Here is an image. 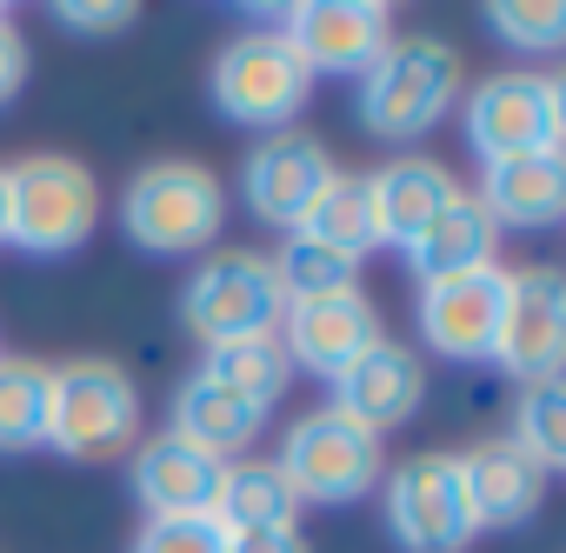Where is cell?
Instances as JSON below:
<instances>
[{
	"instance_id": "obj_1",
	"label": "cell",
	"mask_w": 566,
	"mask_h": 553,
	"mask_svg": "<svg viewBox=\"0 0 566 553\" xmlns=\"http://www.w3.org/2000/svg\"><path fill=\"white\" fill-rule=\"evenodd\" d=\"M467 94L460 48L440 34H394L374 67L354 81V121L380 147H413L427 140Z\"/></svg>"
},
{
	"instance_id": "obj_2",
	"label": "cell",
	"mask_w": 566,
	"mask_h": 553,
	"mask_svg": "<svg viewBox=\"0 0 566 553\" xmlns=\"http://www.w3.org/2000/svg\"><path fill=\"white\" fill-rule=\"evenodd\" d=\"M120 233L154 260H200L227 233V187L207 160H147L120 187Z\"/></svg>"
},
{
	"instance_id": "obj_3",
	"label": "cell",
	"mask_w": 566,
	"mask_h": 553,
	"mask_svg": "<svg viewBox=\"0 0 566 553\" xmlns=\"http://www.w3.org/2000/svg\"><path fill=\"white\" fill-rule=\"evenodd\" d=\"M140 440V387L120 361L81 354L48 367V447L67 460H120Z\"/></svg>"
},
{
	"instance_id": "obj_4",
	"label": "cell",
	"mask_w": 566,
	"mask_h": 553,
	"mask_svg": "<svg viewBox=\"0 0 566 553\" xmlns=\"http://www.w3.org/2000/svg\"><path fill=\"white\" fill-rule=\"evenodd\" d=\"M287 321L280 273L260 247H213L193 260L180 288V327L200 347H233V341H266Z\"/></svg>"
},
{
	"instance_id": "obj_5",
	"label": "cell",
	"mask_w": 566,
	"mask_h": 553,
	"mask_svg": "<svg viewBox=\"0 0 566 553\" xmlns=\"http://www.w3.org/2000/svg\"><path fill=\"white\" fill-rule=\"evenodd\" d=\"M207 94H213V114L247 127V134H280L294 127L314 101V74L301 67V54L280 41L273 28H247L233 34L213 67H207Z\"/></svg>"
},
{
	"instance_id": "obj_6",
	"label": "cell",
	"mask_w": 566,
	"mask_h": 553,
	"mask_svg": "<svg viewBox=\"0 0 566 553\" xmlns=\"http://www.w3.org/2000/svg\"><path fill=\"white\" fill-rule=\"evenodd\" d=\"M460 127L480 167L520 160V154H559L566 140V87L546 67H506L460 94Z\"/></svg>"
},
{
	"instance_id": "obj_7",
	"label": "cell",
	"mask_w": 566,
	"mask_h": 553,
	"mask_svg": "<svg viewBox=\"0 0 566 553\" xmlns=\"http://www.w3.org/2000/svg\"><path fill=\"white\" fill-rule=\"evenodd\" d=\"M380 520L400 553H467L480 540V520H473V500L460 480V453L427 447V453H407L400 467H387Z\"/></svg>"
},
{
	"instance_id": "obj_8",
	"label": "cell",
	"mask_w": 566,
	"mask_h": 553,
	"mask_svg": "<svg viewBox=\"0 0 566 553\" xmlns=\"http://www.w3.org/2000/svg\"><path fill=\"white\" fill-rule=\"evenodd\" d=\"M101 220V180L74 154H28L8 167V240L21 253H74Z\"/></svg>"
},
{
	"instance_id": "obj_9",
	"label": "cell",
	"mask_w": 566,
	"mask_h": 553,
	"mask_svg": "<svg viewBox=\"0 0 566 553\" xmlns=\"http://www.w3.org/2000/svg\"><path fill=\"white\" fill-rule=\"evenodd\" d=\"M273 467L287 473V487H294L301 507H347V500H360V493L380 487L387 447L360 420H347L334 407H314V414H301L287 434H280Z\"/></svg>"
},
{
	"instance_id": "obj_10",
	"label": "cell",
	"mask_w": 566,
	"mask_h": 553,
	"mask_svg": "<svg viewBox=\"0 0 566 553\" xmlns=\"http://www.w3.org/2000/svg\"><path fill=\"white\" fill-rule=\"evenodd\" d=\"M340 160L321 134H301V127H280V134H260L240 160V200L260 227L273 233H294L307 227V213L321 207V194L334 187Z\"/></svg>"
},
{
	"instance_id": "obj_11",
	"label": "cell",
	"mask_w": 566,
	"mask_h": 553,
	"mask_svg": "<svg viewBox=\"0 0 566 553\" xmlns=\"http://www.w3.org/2000/svg\"><path fill=\"white\" fill-rule=\"evenodd\" d=\"M493 361L526 387L553 380L566 361V273L533 260L506 267V294H500V327H493Z\"/></svg>"
},
{
	"instance_id": "obj_12",
	"label": "cell",
	"mask_w": 566,
	"mask_h": 553,
	"mask_svg": "<svg viewBox=\"0 0 566 553\" xmlns=\"http://www.w3.org/2000/svg\"><path fill=\"white\" fill-rule=\"evenodd\" d=\"M273 34L301 54L307 74L360 81L374 67V54L394 41V8L387 0H301V8L280 14Z\"/></svg>"
},
{
	"instance_id": "obj_13",
	"label": "cell",
	"mask_w": 566,
	"mask_h": 553,
	"mask_svg": "<svg viewBox=\"0 0 566 553\" xmlns=\"http://www.w3.org/2000/svg\"><path fill=\"white\" fill-rule=\"evenodd\" d=\"M500 294H506V267H480V273H453V281H427L413 301V327L420 347H433L440 361H493V327H500Z\"/></svg>"
},
{
	"instance_id": "obj_14",
	"label": "cell",
	"mask_w": 566,
	"mask_h": 553,
	"mask_svg": "<svg viewBox=\"0 0 566 553\" xmlns=\"http://www.w3.org/2000/svg\"><path fill=\"white\" fill-rule=\"evenodd\" d=\"M380 341V307L354 288V294H327V301H301L280 321V347H287L294 374H314V380H340L367 347Z\"/></svg>"
},
{
	"instance_id": "obj_15",
	"label": "cell",
	"mask_w": 566,
	"mask_h": 553,
	"mask_svg": "<svg viewBox=\"0 0 566 553\" xmlns=\"http://www.w3.org/2000/svg\"><path fill=\"white\" fill-rule=\"evenodd\" d=\"M420 400H427V361L407 347V341H374L340 380H334V414H347V420H360L367 434H394V427H407L413 414H420Z\"/></svg>"
},
{
	"instance_id": "obj_16",
	"label": "cell",
	"mask_w": 566,
	"mask_h": 553,
	"mask_svg": "<svg viewBox=\"0 0 566 553\" xmlns=\"http://www.w3.org/2000/svg\"><path fill=\"white\" fill-rule=\"evenodd\" d=\"M220 467H227V460H213V453L187 447L180 434L134 440V453H127V487H134V500H140V520H187V513H213Z\"/></svg>"
},
{
	"instance_id": "obj_17",
	"label": "cell",
	"mask_w": 566,
	"mask_h": 553,
	"mask_svg": "<svg viewBox=\"0 0 566 553\" xmlns=\"http://www.w3.org/2000/svg\"><path fill=\"white\" fill-rule=\"evenodd\" d=\"M473 200L486 207V220L506 233H553L566 220V154H520V160H493L480 167Z\"/></svg>"
},
{
	"instance_id": "obj_18",
	"label": "cell",
	"mask_w": 566,
	"mask_h": 553,
	"mask_svg": "<svg viewBox=\"0 0 566 553\" xmlns=\"http://www.w3.org/2000/svg\"><path fill=\"white\" fill-rule=\"evenodd\" d=\"M460 480H467V500H473L480 533H513V526H526L546 507V473L506 434L500 440H473L460 453Z\"/></svg>"
},
{
	"instance_id": "obj_19",
	"label": "cell",
	"mask_w": 566,
	"mask_h": 553,
	"mask_svg": "<svg viewBox=\"0 0 566 553\" xmlns=\"http://www.w3.org/2000/svg\"><path fill=\"white\" fill-rule=\"evenodd\" d=\"M460 194V180H453V167L447 160H433V154H394L387 167H374L367 174V200H374V233H380V247H413L420 240V227L447 207Z\"/></svg>"
},
{
	"instance_id": "obj_20",
	"label": "cell",
	"mask_w": 566,
	"mask_h": 553,
	"mask_svg": "<svg viewBox=\"0 0 566 553\" xmlns=\"http://www.w3.org/2000/svg\"><path fill=\"white\" fill-rule=\"evenodd\" d=\"M407 267H413V281H453V273H480V267H500V227L486 220V207L460 187L427 227L420 240L407 247Z\"/></svg>"
},
{
	"instance_id": "obj_21",
	"label": "cell",
	"mask_w": 566,
	"mask_h": 553,
	"mask_svg": "<svg viewBox=\"0 0 566 553\" xmlns=\"http://www.w3.org/2000/svg\"><path fill=\"white\" fill-rule=\"evenodd\" d=\"M260 427H266L260 407L220 394V387L200 380V374H187V380L174 387V420H167V434H180L187 447H200V453H213V460H240V453L260 440Z\"/></svg>"
},
{
	"instance_id": "obj_22",
	"label": "cell",
	"mask_w": 566,
	"mask_h": 553,
	"mask_svg": "<svg viewBox=\"0 0 566 553\" xmlns=\"http://www.w3.org/2000/svg\"><path fill=\"white\" fill-rule=\"evenodd\" d=\"M213 520L227 533H253V526H301V500L287 487V473L273 467V453H240L220 467L213 487Z\"/></svg>"
},
{
	"instance_id": "obj_23",
	"label": "cell",
	"mask_w": 566,
	"mask_h": 553,
	"mask_svg": "<svg viewBox=\"0 0 566 553\" xmlns=\"http://www.w3.org/2000/svg\"><path fill=\"white\" fill-rule=\"evenodd\" d=\"M193 374L213 380L220 394L260 407V414H273V400L294 387V361H287V347H280V334H266V341H233V347H207V361H200Z\"/></svg>"
},
{
	"instance_id": "obj_24",
	"label": "cell",
	"mask_w": 566,
	"mask_h": 553,
	"mask_svg": "<svg viewBox=\"0 0 566 553\" xmlns=\"http://www.w3.org/2000/svg\"><path fill=\"white\" fill-rule=\"evenodd\" d=\"M273 273H280V294H287V307L301 301H327V294H354L360 288V260L334 253L327 240H314L307 227H294L287 240H280V253H266Z\"/></svg>"
},
{
	"instance_id": "obj_25",
	"label": "cell",
	"mask_w": 566,
	"mask_h": 553,
	"mask_svg": "<svg viewBox=\"0 0 566 553\" xmlns=\"http://www.w3.org/2000/svg\"><path fill=\"white\" fill-rule=\"evenodd\" d=\"M48 447V361L0 354V453Z\"/></svg>"
},
{
	"instance_id": "obj_26",
	"label": "cell",
	"mask_w": 566,
	"mask_h": 553,
	"mask_svg": "<svg viewBox=\"0 0 566 553\" xmlns=\"http://www.w3.org/2000/svg\"><path fill=\"white\" fill-rule=\"evenodd\" d=\"M546 480L566 467V380H526L513 400V434H506Z\"/></svg>"
},
{
	"instance_id": "obj_27",
	"label": "cell",
	"mask_w": 566,
	"mask_h": 553,
	"mask_svg": "<svg viewBox=\"0 0 566 553\" xmlns=\"http://www.w3.org/2000/svg\"><path fill=\"white\" fill-rule=\"evenodd\" d=\"M307 233L314 240H327L334 253H347V260H367L374 247H380V233H374V200H367V174H334V187L321 194V207L307 213Z\"/></svg>"
},
{
	"instance_id": "obj_28",
	"label": "cell",
	"mask_w": 566,
	"mask_h": 553,
	"mask_svg": "<svg viewBox=\"0 0 566 553\" xmlns=\"http://www.w3.org/2000/svg\"><path fill=\"white\" fill-rule=\"evenodd\" d=\"M486 28L513 54H559L566 48V8L559 0H493Z\"/></svg>"
},
{
	"instance_id": "obj_29",
	"label": "cell",
	"mask_w": 566,
	"mask_h": 553,
	"mask_svg": "<svg viewBox=\"0 0 566 553\" xmlns=\"http://www.w3.org/2000/svg\"><path fill=\"white\" fill-rule=\"evenodd\" d=\"M127 553H227V526L213 513H187V520H140V533L127 540Z\"/></svg>"
},
{
	"instance_id": "obj_30",
	"label": "cell",
	"mask_w": 566,
	"mask_h": 553,
	"mask_svg": "<svg viewBox=\"0 0 566 553\" xmlns=\"http://www.w3.org/2000/svg\"><path fill=\"white\" fill-rule=\"evenodd\" d=\"M54 21L67 28V34H120V28H134L140 21V8L134 0H54Z\"/></svg>"
},
{
	"instance_id": "obj_31",
	"label": "cell",
	"mask_w": 566,
	"mask_h": 553,
	"mask_svg": "<svg viewBox=\"0 0 566 553\" xmlns=\"http://www.w3.org/2000/svg\"><path fill=\"white\" fill-rule=\"evenodd\" d=\"M21 87H28V34L0 14V107H8Z\"/></svg>"
},
{
	"instance_id": "obj_32",
	"label": "cell",
	"mask_w": 566,
	"mask_h": 553,
	"mask_svg": "<svg viewBox=\"0 0 566 553\" xmlns=\"http://www.w3.org/2000/svg\"><path fill=\"white\" fill-rule=\"evenodd\" d=\"M227 553H314L301 526H253V533H227Z\"/></svg>"
},
{
	"instance_id": "obj_33",
	"label": "cell",
	"mask_w": 566,
	"mask_h": 553,
	"mask_svg": "<svg viewBox=\"0 0 566 553\" xmlns=\"http://www.w3.org/2000/svg\"><path fill=\"white\" fill-rule=\"evenodd\" d=\"M0 240H8V167H0Z\"/></svg>"
},
{
	"instance_id": "obj_34",
	"label": "cell",
	"mask_w": 566,
	"mask_h": 553,
	"mask_svg": "<svg viewBox=\"0 0 566 553\" xmlns=\"http://www.w3.org/2000/svg\"><path fill=\"white\" fill-rule=\"evenodd\" d=\"M0 14H8V8H0Z\"/></svg>"
}]
</instances>
